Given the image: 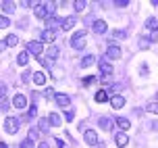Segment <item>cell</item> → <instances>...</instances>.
<instances>
[{
  "label": "cell",
  "mask_w": 158,
  "mask_h": 148,
  "mask_svg": "<svg viewBox=\"0 0 158 148\" xmlns=\"http://www.w3.org/2000/svg\"><path fill=\"white\" fill-rule=\"evenodd\" d=\"M48 56H50V59H56V56H58V48H50V50H48Z\"/></svg>",
  "instance_id": "f1b7e54d"
},
{
  "label": "cell",
  "mask_w": 158,
  "mask_h": 148,
  "mask_svg": "<svg viewBox=\"0 0 158 148\" xmlns=\"http://www.w3.org/2000/svg\"><path fill=\"white\" fill-rule=\"evenodd\" d=\"M73 7H75V11H83V8L87 7V2H85V0H75Z\"/></svg>",
  "instance_id": "603a6c76"
},
{
  "label": "cell",
  "mask_w": 158,
  "mask_h": 148,
  "mask_svg": "<svg viewBox=\"0 0 158 148\" xmlns=\"http://www.w3.org/2000/svg\"><path fill=\"white\" fill-rule=\"evenodd\" d=\"M6 48V42H0V50H4Z\"/></svg>",
  "instance_id": "d590c367"
},
{
  "label": "cell",
  "mask_w": 158,
  "mask_h": 148,
  "mask_svg": "<svg viewBox=\"0 0 158 148\" xmlns=\"http://www.w3.org/2000/svg\"><path fill=\"white\" fill-rule=\"evenodd\" d=\"M117 125L123 129V132H127L129 127H131V123H129V119H125V117H117Z\"/></svg>",
  "instance_id": "5bb4252c"
},
{
  "label": "cell",
  "mask_w": 158,
  "mask_h": 148,
  "mask_svg": "<svg viewBox=\"0 0 158 148\" xmlns=\"http://www.w3.org/2000/svg\"><path fill=\"white\" fill-rule=\"evenodd\" d=\"M94 63H96V56L87 54V56H83V59H81V67H92Z\"/></svg>",
  "instance_id": "e0dca14e"
},
{
  "label": "cell",
  "mask_w": 158,
  "mask_h": 148,
  "mask_svg": "<svg viewBox=\"0 0 158 148\" xmlns=\"http://www.w3.org/2000/svg\"><path fill=\"white\" fill-rule=\"evenodd\" d=\"M110 104H112V109H123V107H125V98H123L121 94H117V96L110 98Z\"/></svg>",
  "instance_id": "30bf717a"
},
{
  "label": "cell",
  "mask_w": 158,
  "mask_h": 148,
  "mask_svg": "<svg viewBox=\"0 0 158 148\" xmlns=\"http://www.w3.org/2000/svg\"><path fill=\"white\" fill-rule=\"evenodd\" d=\"M48 123H50V125H54V127H56V125H60V123H63V119L58 117V113H52V115L48 117Z\"/></svg>",
  "instance_id": "d6986e66"
},
{
  "label": "cell",
  "mask_w": 158,
  "mask_h": 148,
  "mask_svg": "<svg viewBox=\"0 0 158 148\" xmlns=\"http://www.w3.org/2000/svg\"><path fill=\"white\" fill-rule=\"evenodd\" d=\"M38 148H48V144H46V142H42V144H40Z\"/></svg>",
  "instance_id": "8d00e7d4"
},
{
  "label": "cell",
  "mask_w": 158,
  "mask_h": 148,
  "mask_svg": "<svg viewBox=\"0 0 158 148\" xmlns=\"http://www.w3.org/2000/svg\"><path fill=\"white\" fill-rule=\"evenodd\" d=\"M21 148H33V142L31 140H25L23 144H21Z\"/></svg>",
  "instance_id": "1f68e13d"
},
{
  "label": "cell",
  "mask_w": 158,
  "mask_h": 148,
  "mask_svg": "<svg viewBox=\"0 0 158 148\" xmlns=\"http://www.w3.org/2000/svg\"><path fill=\"white\" fill-rule=\"evenodd\" d=\"M100 71H102L104 75H110V73H112V67L108 65V61H104V59L100 61Z\"/></svg>",
  "instance_id": "2e32d148"
},
{
  "label": "cell",
  "mask_w": 158,
  "mask_h": 148,
  "mask_svg": "<svg viewBox=\"0 0 158 148\" xmlns=\"http://www.w3.org/2000/svg\"><path fill=\"white\" fill-rule=\"evenodd\" d=\"M4 42H6V46H15L17 42H19V38H17V36H8Z\"/></svg>",
  "instance_id": "4316f807"
},
{
  "label": "cell",
  "mask_w": 158,
  "mask_h": 148,
  "mask_svg": "<svg viewBox=\"0 0 158 148\" xmlns=\"http://www.w3.org/2000/svg\"><path fill=\"white\" fill-rule=\"evenodd\" d=\"M54 100L58 107H69L71 104V98L67 96V94H54Z\"/></svg>",
  "instance_id": "9c48e42d"
},
{
  "label": "cell",
  "mask_w": 158,
  "mask_h": 148,
  "mask_svg": "<svg viewBox=\"0 0 158 148\" xmlns=\"http://www.w3.org/2000/svg\"><path fill=\"white\" fill-rule=\"evenodd\" d=\"M50 15H52V13H50L48 4H44V2H38V4H35V17H38V19L48 21V19H50Z\"/></svg>",
  "instance_id": "7a4b0ae2"
},
{
  "label": "cell",
  "mask_w": 158,
  "mask_h": 148,
  "mask_svg": "<svg viewBox=\"0 0 158 148\" xmlns=\"http://www.w3.org/2000/svg\"><path fill=\"white\" fill-rule=\"evenodd\" d=\"M81 81H83V86H92V84L96 81V77H94V75H87V77H83Z\"/></svg>",
  "instance_id": "83f0119b"
},
{
  "label": "cell",
  "mask_w": 158,
  "mask_h": 148,
  "mask_svg": "<svg viewBox=\"0 0 158 148\" xmlns=\"http://www.w3.org/2000/svg\"><path fill=\"white\" fill-rule=\"evenodd\" d=\"M106 100H110L106 90H100V92H96V102H106Z\"/></svg>",
  "instance_id": "ac0fdd59"
},
{
  "label": "cell",
  "mask_w": 158,
  "mask_h": 148,
  "mask_svg": "<svg viewBox=\"0 0 158 148\" xmlns=\"http://www.w3.org/2000/svg\"><path fill=\"white\" fill-rule=\"evenodd\" d=\"M146 27H148V29H156V19H154V17L146 19Z\"/></svg>",
  "instance_id": "d4e9b609"
},
{
  "label": "cell",
  "mask_w": 158,
  "mask_h": 148,
  "mask_svg": "<svg viewBox=\"0 0 158 148\" xmlns=\"http://www.w3.org/2000/svg\"><path fill=\"white\" fill-rule=\"evenodd\" d=\"M64 119L71 121V119H73V111H67V113H64Z\"/></svg>",
  "instance_id": "d6a6232c"
},
{
  "label": "cell",
  "mask_w": 158,
  "mask_h": 148,
  "mask_svg": "<svg viewBox=\"0 0 158 148\" xmlns=\"http://www.w3.org/2000/svg\"><path fill=\"white\" fill-rule=\"evenodd\" d=\"M17 129H19V121H17L15 117H6V119H4V132L17 133Z\"/></svg>",
  "instance_id": "277c9868"
},
{
  "label": "cell",
  "mask_w": 158,
  "mask_h": 148,
  "mask_svg": "<svg viewBox=\"0 0 158 148\" xmlns=\"http://www.w3.org/2000/svg\"><path fill=\"white\" fill-rule=\"evenodd\" d=\"M27 61H29V52H27V50H23V52H19V56H17V63H19V65H27Z\"/></svg>",
  "instance_id": "9a60e30c"
},
{
  "label": "cell",
  "mask_w": 158,
  "mask_h": 148,
  "mask_svg": "<svg viewBox=\"0 0 158 148\" xmlns=\"http://www.w3.org/2000/svg\"><path fill=\"white\" fill-rule=\"evenodd\" d=\"M114 142H117V146L121 148V146H125L127 142H129V138H127V133H123V132H118L117 136H114Z\"/></svg>",
  "instance_id": "4fadbf2b"
},
{
  "label": "cell",
  "mask_w": 158,
  "mask_h": 148,
  "mask_svg": "<svg viewBox=\"0 0 158 148\" xmlns=\"http://www.w3.org/2000/svg\"><path fill=\"white\" fill-rule=\"evenodd\" d=\"M8 25H10V19L8 17H0V29H6Z\"/></svg>",
  "instance_id": "cb8c5ba5"
},
{
  "label": "cell",
  "mask_w": 158,
  "mask_h": 148,
  "mask_svg": "<svg viewBox=\"0 0 158 148\" xmlns=\"http://www.w3.org/2000/svg\"><path fill=\"white\" fill-rule=\"evenodd\" d=\"M146 111H148V113H152V115H158V102H156V100L148 102V107H146Z\"/></svg>",
  "instance_id": "44dd1931"
},
{
  "label": "cell",
  "mask_w": 158,
  "mask_h": 148,
  "mask_svg": "<svg viewBox=\"0 0 158 148\" xmlns=\"http://www.w3.org/2000/svg\"><path fill=\"white\" fill-rule=\"evenodd\" d=\"M114 4H117V7H127V2H125V0H117Z\"/></svg>",
  "instance_id": "e575fe53"
},
{
  "label": "cell",
  "mask_w": 158,
  "mask_h": 148,
  "mask_svg": "<svg viewBox=\"0 0 158 148\" xmlns=\"http://www.w3.org/2000/svg\"><path fill=\"white\" fill-rule=\"evenodd\" d=\"M2 11L10 15V13L15 11V2H10V0H6V2H2Z\"/></svg>",
  "instance_id": "7402d4cb"
},
{
  "label": "cell",
  "mask_w": 158,
  "mask_h": 148,
  "mask_svg": "<svg viewBox=\"0 0 158 148\" xmlns=\"http://www.w3.org/2000/svg\"><path fill=\"white\" fill-rule=\"evenodd\" d=\"M83 140H85L89 146H96V144H98V133L92 132V129H87V132L83 133Z\"/></svg>",
  "instance_id": "52a82bcc"
},
{
  "label": "cell",
  "mask_w": 158,
  "mask_h": 148,
  "mask_svg": "<svg viewBox=\"0 0 158 148\" xmlns=\"http://www.w3.org/2000/svg\"><path fill=\"white\" fill-rule=\"evenodd\" d=\"M102 84H104V86H108V84H110V75H106V77H102Z\"/></svg>",
  "instance_id": "836d02e7"
},
{
  "label": "cell",
  "mask_w": 158,
  "mask_h": 148,
  "mask_svg": "<svg viewBox=\"0 0 158 148\" xmlns=\"http://www.w3.org/2000/svg\"><path fill=\"white\" fill-rule=\"evenodd\" d=\"M85 38H87V31H75L71 36V46L75 50H81L83 44H85Z\"/></svg>",
  "instance_id": "6da1fadb"
},
{
  "label": "cell",
  "mask_w": 158,
  "mask_h": 148,
  "mask_svg": "<svg viewBox=\"0 0 158 148\" xmlns=\"http://www.w3.org/2000/svg\"><path fill=\"white\" fill-rule=\"evenodd\" d=\"M73 25H75V17H67V19L63 21V29H64V31H69Z\"/></svg>",
  "instance_id": "ffe728a7"
},
{
  "label": "cell",
  "mask_w": 158,
  "mask_h": 148,
  "mask_svg": "<svg viewBox=\"0 0 158 148\" xmlns=\"http://www.w3.org/2000/svg\"><path fill=\"white\" fill-rule=\"evenodd\" d=\"M156 102H158V94H156Z\"/></svg>",
  "instance_id": "f35d334b"
},
{
  "label": "cell",
  "mask_w": 158,
  "mask_h": 148,
  "mask_svg": "<svg viewBox=\"0 0 158 148\" xmlns=\"http://www.w3.org/2000/svg\"><path fill=\"white\" fill-rule=\"evenodd\" d=\"M125 36H127V33H125V31H121V29L114 31V38H118V40H125Z\"/></svg>",
  "instance_id": "4dcf8cb0"
},
{
  "label": "cell",
  "mask_w": 158,
  "mask_h": 148,
  "mask_svg": "<svg viewBox=\"0 0 158 148\" xmlns=\"http://www.w3.org/2000/svg\"><path fill=\"white\" fill-rule=\"evenodd\" d=\"M121 48L118 46H108L106 48V59H112V61H117V59H121Z\"/></svg>",
  "instance_id": "8992f818"
},
{
  "label": "cell",
  "mask_w": 158,
  "mask_h": 148,
  "mask_svg": "<svg viewBox=\"0 0 158 148\" xmlns=\"http://www.w3.org/2000/svg\"><path fill=\"white\" fill-rule=\"evenodd\" d=\"M92 29H94L96 33H104V31H108V25H106V21H104V19H98V21H94Z\"/></svg>",
  "instance_id": "ba28073f"
},
{
  "label": "cell",
  "mask_w": 158,
  "mask_h": 148,
  "mask_svg": "<svg viewBox=\"0 0 158 148\" xmlns=\"http://www.w3.org/2000/svg\"><path fill=\"white\" fill-rule=\"evenodd\" d=\"M150 42H158V27L154 31H150Z\"/></svg>",
  "instance_id": "f546056e"
},
{
  "label": "cell",
  "mask_w": 158,
  "mask_h": 148,
  "mask_svg": "<svg viewBox=\"0 0 158 148\" xmlns=\"http://www.w3.org/2000/svg\"><path fill=\"white\" fill-rule=\"evenodd\" d=\"M31 77H33V84L35 86H44L46 84V73H42V71H35Z\"/></svg>",
  "instance_id": "7c38bea8"
},
{
  "label": "cell",
  "mask_w": 158,
  "mask_h": 148,
  "mask_svg": "<svg viewBox=\"0 0 158 148\" xmlns=\"http://www.w3.org/2000/svg\"><path fill=\"white\" fill-rule=\"evenodd\" d=\"M54 40H56V33L52 29H44L42 31V40H40L42 44H44V42H54Z\"/></svg>",
  "instance_id": "8fae6325"
},
{
  "label": "cell",
  "mask_w": 158,
  "mask_h": 148,
  "mask_svg": "<svg viewBox=\"0 0 158 148\" xmlns=\"http://www.w3.org/2000/svg\"><path fill=\"white\" fill-rule=\"evenodd\" d=\"M27 52H31V54L40 56L42 52H44V44H42L40 40H31V42L27 44Z\"/></svg>",
  "instance_id": "3957f363"
},
{
  "label": "cell",
  "mask_w": 158,
  "mask_h": 148,
  "mask_svg": "<svg viewBox=\"0 0 158 148\" xmlns=\"http://www.w3.org/2000/svg\"><path fill=\"white\" fill-rule=\"evenodd\" d=\"M0 148H8V146H6V144H2V142H0Z\"/></svg>",
  "instance_id": "74e56055"
},
{
  "label": "cell",
  "mask_w": 158,
  "mask_h": 148,
  "mask_svg": "<svg viewBox=\"0 0 158 148\" xmlns=\"http://www.w3.org/2000/svg\"><path fill=\"white\" fill-rule=\"evenodd\" d=\"M13 107H15V109H25V107H27V96L15 94V96H13Z\"/></svg>",
  "instance_id": "5b68a950"
},
{
  "label": "cell",
  "mask_w": 158,
  "mask_h": 148,
  "mask_svg": "<svg viewBox=\"0 0 158 148\" xmlns=\"http://www.w3.org/2000/svg\"><path fill=\"white\" fill-rule=\"evenodd\" d=\"M110 119H106V117H102L100 119V127H104V129H110Z\"/></svg>",
  "instance_id": "484cf974"
}]
</instances>
